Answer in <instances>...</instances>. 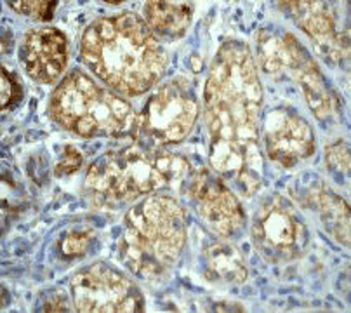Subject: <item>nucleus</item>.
<instances>
[{
  "mask_svg": "<svg viewBox=\"0 0 351 313\" xmlns=\"http://www.w3.org/2000/svg\"><path fill=\"white\" fill-rule=\"evenodd\" d=\"M80 56L99 80L125 96H141L160 80L167 54L134 12L101 16L82 35Z\"/></svg>",
  "mask_w": 351,
  "mask_h": 313,
  "instance_id": "nucleus-1",
  "label": "nucleus"
},
{
  "mask_svg": "<svg viewBox=\"0 0 351 313\" xmlns=\"http://www.w3.org/2000/svg\"><path fill=\"white\" fill-rule=\"evenodd\" d=\"M210 143H258L263 87L249 47L242 42L221 45L204 89Z\"/></svg>",
  "mask_w": 351,
  "mask_h": 313,
  "instance_id": "nucleus-2",
  "label": "nucleus"
},
{
  "mask_svg": "<svg viewBox=\"0 0 351 313\" xmlns=\"http://www.w3.org/2000/svg\"><path fill=\"white\" fill-rule=\"evenodd\" d=\"M186 213L165 195L136 204L123 221L119 242L122 261L143 279H158L176 263L186 244Z\"/></svg>",
  "mask_w": 351,
  "mask_h": 313,
  "instance_id": "nucleus-3",
  "label": "nucleus"
},
{
  "mask_svg": "<svg viewBox=\"0 0 351 313\" xmlns=\"http://www.w3.org/2000/svg\"><path fill=\"white\" fill-rule=\"evenodd\" d=\"M49 113L64 129L82 138L120 136L136 126L131 104L73 70L54 89Z\"/></svg>",
  "mask_w": 351,
  "mask_h": 313,
  "instance_id": "nucleus-4",
  "label": "nucleus"
},
{
  "mask_svg": "<svg viewBox=\"0 0 351 313\" xmlns=\"http://www.w3.org/2000/svg\"><path fill=\"white\" fill-rule=\"evenodd\" d=\"M169 185L158 164V150L143 146L108 152L89 167L86 187L101 204L132 202Z\"/></svg>",
  "mask_w": 351,
  "mask_h": 313,
  "instance_id": "nucleus-5",
  "label": "nucleus"
},
{
  "mask_svg": "<svg viewBox=\"0 0 351 313\" xmlns=\"http://www.w3.org/2000/svg\"><path fill=\"white\" fill-rule=\"evenodd\" d=\"M252 242L268 263H289L303 256L308 228L287 198L275 195L261 204L252 223Z\"/></svg>",
  "mask_w": 351,
  "mask_h": 313,
  "instance_id": "nucleus-6",
  "label": "nucleus"
},
{
  "mask_svg": "<svg viewBox=\"0 0 351 313\" xmlns=\"http://www.w3.org/2000/svg\"><path fill=\"white\" fill-rule=\"evenodd\" d=\"M197 117L198 104L190 84L184 78H176L152 96L136 124L152 141L169 145L183 141L193 129Z\"/></svg>",
  "mask_w": 351,
  "mask_h": 313,
  "instance_id": "nucleus-7",
  "label": "nucleus"
},
{
  "mask_svg": "<svg viewBox=\"0 0 351 313\" xmlns=\"http://www.w3.org/2000/svg\"><path fill=\"white\" fill-rule=\"evenodd\" d=\"M71 296L80 313H139L145 308L138 286L103 263L87 266L73 277Z\"/></svg>",
  "mask_w": 351,
  "mask_h": 313,
  "instance_id": "nucleus-8",
  "label": "nucleus"
},
{
  "mask_svg": "<svg viewBox=\"0 0 351 313\" xmlns=\"http://www.w3.org/2000/svg\"><path fill=\"white\" fill-rule=\"evenodd\" d=\"M190 195L204 223L221 237H232L245 224V211L232 188L204 169L191 181Z\"/></svg>",
  "mask_w": 351,
  "mask_h": 313,
  "instance_id": "nucleus-9",
  "label": "nucleus"
},
{
  "mask_svg": "<svg viewBox=\"0 0 351 313\" xmlns=\"http://www.w3.org/2000/svg\"><path fill=\"white\" fill-rule=\"evenodd\" d=\"M285 12L292 16L298 26L315 44L317 51L327 60H348L350 56V40L346 32H339L336 14L324 2L311 0H289L278 2Z\"/></svg>",
  "mask_w": 351,
  "mask_h": 313,
  "instance_id": "nucleus-10",
  "label": "nucleus"
},
{
  "mask_svg": "<svg viewBox=\"0 0 351 313\" xmlns=\"http://www.w3.org/2000/svg\"><path fill=\"white\" fill-rule=\"evenodd\" d=\"M265 145L268 156L282 167H292L315 153L311 126L295 113L278 110L265 120Z\"/></svg>",
  "mask_w": 351,
  "mask_h": 313,
  "instance_id": "nucleus-11",
  "label": "nucleus"
},
{
  "mask_svg": "<svg viewBox=\"0 0 351 313\" xmlns=\"http://www.w3.org/2000/svg\"><path fill=\"white\" fill-rule=\"evenodd\" d=\"M19 60L34 80L53 84L68 65V40L56 28H35L23 38Z\"/></svg>",
  "mask_w": 351,
  "mask_h": 313,
  "instance_id": "nucleus-12",
  "label": "nucleus"
},
{
  "mask_svg": "<svg viewBox=\"0 0 351 313\" xmlns=\"http://www.w3.org/2000/svg\"><path fill=\"white\" fill-rule=\"evenodd\" d=\"M285 40H287L292 56L291 71L289 73L295 78V82L303 89L311 112L320 120L329 119L334 113V96L327 82H325L324 75L320 73L317 63L311 60L306 49L299 44L294 35L285 34Z\"/></svg>",
  "mask_w": 351,
  "mask_h": 313,
  "instance_id": "nucleus-13",
  "label": "nucleus"
},
{
  "mask_svg": "<svg viewBox=\"0 0 351 313\" xmlns=\"http://www.w3.org/2000/svg\"><path fill=\"white\" fill-rule=\"evenodd\" d=\"M145 18L148 26L164 38H180L186 34L193 19L191 2L149 0L145 4Z\"/></svg>",
  "mask_w": 351,
  "mask_h": 313,
  "instance_id": "nucleus-14",
  "label": "nucleus"
},
{
  "mask_svg": "<svg viewBox=\"0 0 351 313\" xmlns=\"http://www.w3.org/2000/svg\"><path fill=\"white\" fill-rule=\"evenodd\" d=\"M308 200L318 211L322 224L329 231L330 237L337 244L350 246V207L346 200L324 187L315 188Z\"/></svg>",
  "mask_w": 351,
  "mask_h": 313,
  "instance_id": "nucleus-15",
  "label": "nucleus"
},
{
  "mask_svg": "<svg viewBox=\"0 0 351 313\" xmlns=\"http://www.w3.org/2000/svg\"><path fill=\"white\" fill-rule=\"evenodd\" d=\"M206 275L223 283L245 282L249 270L243 254L230 242H216L204 251Z\"/></svg>",
  "mask_w": 351,
  "mask_h": 313,
  "instance_id": "nucleus-16",
  "label": "nucleus"
},
{
  "mask_svg": "<svg viewBox=\"0 0 351 313\" xmlns=\"http://www.w3.org/2000/svg\"><path fill=\"white\" fill-rule=\"evenodd\" d=\"M258 60L268 77L282 78L291 71V49H289L285 35H278L277 32L261 30L258 32Z\"/></svg>",
  "mask_w": 351,
  "mask_h": 313,
  "instance_id": "nucleus-17",
  "label": "nucleus"
},
{
  "mask_svg": "<svg viewBox=\"0 0 351 313\" xmlns=\"http://www.w3.org/2000/svg\"><path fill=\"white\" fill-rule=\"evenodd\" d=\"M9 8L14 9L16 12L25 16H30L32 19L38 21H49L53 19L54 9L58 8V2H47V0H21V2H8Z\"/></svg>",
  "mask_w": 351,
  "mask_h": 313,
  "instance_id": "nucleus-18",
  "label": "nucleus"
},
{
  "mask_svg": "<svg viewBox=\"0 0 351 313\" xmlns=\"http://www.w3.org/2000/svg\"><path fill=\"white\" fill-rule=\"evenodd\" d=\"M23 100V87L18 78L8 71V68L2 67V110H12L18 106Z\"/></svg>",
  "mask_w": 351,
  "mask_h": 313,
  "instance_id": "nucleus-19",
  "label": "nucleus"
},
{
  "mask_svg": "<svg viewBox=\"0 0 351 313\" xmlns=\"http://www.w3.org/2000/svg\"><path fill=\"white\" fill-rule=\"evenodd\" d=\"M325 161L332 171L336 172H344L348 174L350 172V148L344 141H336L330 146H327L325 150Z\"/></svg>",
  "mask_w": 351,
  "mask_h": 313,
  "instance_id": "nucleus-20",
  "label": "nucleus"
},
{
  "mask_svg": "<svg viewBox=\"0 0 351 313\" xmlns=\"http://www.w3.org/2000/svg\"><path fill=\"white\" fill-rule=\"evenodd\" d=\"M90 239H93V235L89 231H71L61 242V253L66 257L82 256L89 249Z\"/></svg>",
  "mask_w": 351,
  "mask_h": 313,
  "instance_id": "nucleus-21",
  "label": "nucleus"
},
{
  "mask_svg": "<svg viewBox=\"0 0 351 313\" xmlns=\"http://www.w3.org/2000/svg\"><path fill=\"white\" fill-rule=\"evenodd\" d=\"M80 165H82V153L75 148V146H66L63 153V159L56 165V176L73 174L75 171H79Z\"/></svg>",
  "mask_w": 351,
  "mask_h": 313,
  "instance_id": "nucleus-22",
  "label": "nucleus"
},
{
  "mask_svg": "<svg viewBox=\"0 0 351 313\" xmlns=\"http://www.w3.org/2000/svg\"><path fill=\"white\" fill-rule=\"evenodd\" d=\"M44 312H68L66 298L61 294L51 296V299L44 305Z\"/></svg>",
  "mask_w": 351,
  "mask_h": 313,
  "instance_id": "nucleus-23",
  "label": "nucleus"
}]
</instances>
